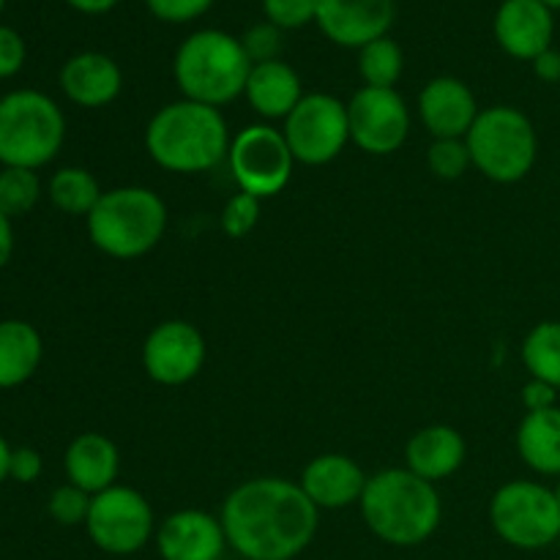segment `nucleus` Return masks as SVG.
I'll return each mask as SVG.
<instances>
[{
    "label": "nucleus",
    "mask_w": 560,
    "mask_h": 560,
    "mask_svg": "<svg viewBox=\"0 0 560 560\" xmlns=\"http://www.w3.org/2000/svg\"><path fill=\"white\" fill-rule=\"evenodd\" d=\"M219 520L230 550L244 560H295L315 539L320 509L299 481L257 476L224 498Z\"/></svg>",
    "instance_id": "nucleus-1"
},
{
    "label": "nucleus",
    "mask_w": 560,
    "mask_h": 560,
    "mask_svg": "<svg viewBox=\"0 0 560 560\" xmlns=\"http://www.w3.org/2000/svg\"><path fill=\"white\" fill-rule=\"evenodd\" d=\"M228 120L222 109L208 104L180 102L164 104L145 126V151L167 173L197 175L228 162Z\"/></svg>",
    "instance_id": "nucleus-2"
},
{
    "label": "nucleus",
    "mask_w": 560,
    "mask_h": 560,
    "mask_svg": "<svg viewBox=\"0 0 560 560\" xmlns=\"http://www.w3.org/2000/svg\"><path fill=\"white\" fill-rule=\"evenodd\" d=\"M366 528L392 547H419L435 536L443 520V503L435 485L408 468L377 470L361 495Z\"/></svg>",
    "instance_id": "nucleus-3"
},
{
    "label": "nucleus",
    "mask_w": 560,
    "mask_h": 560,
    "mask_svg": "<svg viewBox=\"0 0 560 560\" xmlns=\"http://www.w3.org/2000/svg\"><path fill=\"white\" fill-rule=\"evenodd\" d=\"M167 222V202L148 186L107 189L85 219L93 246L113 260L145 257L162 244Z\"/></svg>",
    "instance_id": "nucleus-4"
},
{
    "label": "nucleus",
    "mask_w": 560,
    "mask_h": 560,
    "mask_svg": "<svg viewBox=\"0 0 560 560\" xmlns=\"http://www.w3.org/2000/svg\"><path fill=\"white\" fill-rule=\"evenodd\" d=\"M252 66L241 38L224 31H197L175 52L173 74L184 98L219 109L244 96Z\"/></svg>",
    "instance_id": "nucleus-5"
},
{
    "label": "nucleus",
    "mask_w": 560,
    "mask_h": 560,
    "mask_svg": "<svg viewBox=\"0 0 560 560\" xmlns=\"http://www.w3.org/2000/svg\"><path fill=\"white\" fill-rule=\"evenodd\" d=\"M465 142L474 167L492 184H517L534 170L539 156L534 120L512 104L481 109Z\"/></svg>",
    "instance_id": "nucleus-6"
},
{
    "label": "nucleus",
    "mask_w": 560,
    "mask_h": 560,
    "mask_svg": "<svg viewBox=\"0 0 560 560\" xmlns=\"http://www.w3.org/2000/svg\"><path fill=\"white\" fill-rule=\"evenodd\" d=\"M66 140L63 109L42 91H11L0 98V164L38 170Z\"/></svg>",
    "instance_id": "nucleus-7"
},
{
    "label": "nucleus",
    "mask_w": 560,
    "mask_h": 560,
    "mask_svg": "<svg viewBox=\"0 0 560 560\" xmlns=\"http://www.w3.org/2000/svg\"><path fill=\"white\" fill-rule=\"evenodd\" d=\"M490 525L514 550H545L560 539L556 490L539 481L514 479L498 487L490 501Z\"/></svg>",
    "instance_id": "nucleus-8"
},
{
    "label": "nucleus",
    "mask_w": 560,
    "mask_h": 560,
    "mask_svg": "<svg viewBox=\"0 0 560 560\" xmlns=\"http://www.w3.org/2000/svg\"><path fill=\"white\" fill-rule=\"evenodd\" d=\"M156 514L140 490L113 485L91 501L85 530L93 545L107 556H137L156 536Z\"/></svg>",
    "instance_id": "nucleus-9"
},
{
    "label": "nucleus",
    "mask_w": 560,
    "mask_h": 560,
    "mask_svg": "<svg viewBox=\"0 0 560 560\" xmlns=\"http://www.w3.org/2000/svg\"><path fill=\"white\" fill-rule=\"evenodd\" d=\"M228 164L238 191H246L257 200H268L290 184L295 159L282 129H273L268 124H252L241 129L230 142Z\"/></svg>",
    "instance_id": "nucleus-10"
},
{
    "label": "nucleus",
    "mask_w": 560,
    "mask_h": 560,
    "mask_svg": "<svg viewBox=\"0 0 560 560\" xmlns=\"http://www.w3.org/2000/svg\"><path fill=\"white\" fill-rule=\"evenodd\" d=\"M282 135L295 164H331L350 142L348 104L331 93H304L299 107L284 118Z\"/></svg>",
    "instance_id": "nucleus-11"
},
{
    "label": "nucleus",
    "mask_w": 560,
    "mask_h": 560,
    "mask_svg": "<svg viewBox=\"0 0 560 560\" xmlns=\"http://www.w3.org/2000/svg\"><path fill=\"white\" fill-rule=\"evenodd\" d=\"M350 142L370 156H392L408 142L410 107L397 88H359L348 102Z\"/></svg>",
    "instance_id": "nucleus-12"
},
{
    "label": "nucleus",
    "mask_w": 560,
    "mask_h": 560,
    "mask_svg": "<svg viewBox=\"0 0 560 560\" xmlns=\"http://www.w3.org/2000/svg\"><path fill=\"white\" fill-rule=\"evenodd\" d=\"M206 337L189 320H164L142 342V370L159 386H186L206 364Z\"/></svg>",
    "instance_id": "nucleus-13"
},
{
    "label": "nucleus",
    "mask_w": 560,
    "mask_h": 560,
    "mask_svg": "<svg viewBox=\"0 0 560 560\" xmlns=\"http://www.w3.org/2000/svg\"><path fill=\"white\" fill-rule=\"evenodd\" d=\"M162 560H222L228 534L222 520L202 509H180L156 525L153 536Z\"/></svg>",
    "instance_id": "nucleus-14"
},
{
    "label": "nucleus",
    "mask_w": 560,
    "mask_h": 560,
    "mask_svg": "<svg viewBox=\"0 0 560 560\" xmlns=\"http://www.w3.org/2000/svg\"><path fill=\"white\" fill-rule=\"evenodd\" d=\"M317 27L339 47H366L394 22V0H317Z\"/></svg>",
    "instance_id": "nucleus-15"
},
{
    "label": "nucleus",
    "mask_w": 560,
    "mask_h": 560,
    "mask_svg": "<svg viewBox=\"0 0 560 560\" xmlns=\"http://www.w3.org/2000/svg\"><path fill=\"white\" fill-rule=\"evenodd\" d=\"M479 113L474 91L457 77H435L419 93V120L432 140H465Z\"/></svg>",
    "instance_id": "nucleus-16"
},
{
    "label": "nucleus",
    "mask_w": 560,
    "mask_h": 560,
    "mask_svg": "<svg viewBox=\"0 0 560 560\" xmlns=\"http://www.w3.org/2000/svg\"><path fill=\"white\" fill-rule=\"evenodd\" d=\"M370 476L348 454H320L310 459L301 474V490L320 512H339V509L359 506Z\"/></svg>",
    "instance_id": "nucleus-17"
},
{
    "label": "nucleus",
    "mask_w": 560,
    "mask_h": 560,
    "mask_svg": "<svg viewBox=\"0 0 560 560\" xmlns=\"http://www.w3.org/2000/svg\"><path fill=\"white\" fill-rule=\"evenodd\" d=\"M556 20L541 0H503L495 14V38L506 55L534 63L552 47Z\"/></svg>",
    "instance_id": "nucleus-18"
},
{
    "label": "nucleus",
    "mask_w": 560,
    "mask_h": 560,
    "mask_svg": "<svg viewBox=\"0 0 560 560\" xmlns=\"http://www.w3.org/2000/svg\"><path fill=\"white\" fill-rule=\"evenodd\" d=\"M60 88L77 107L98 109L113 104L124 88L120 66L104 52H80L60 69Z\"/></svg>",
    "instance_id": "nucleus-19"
},
{
    "label": "nucleus",
    "mask_w": 560,
    "mask_h": 560,
    "mask_svg": "<svg viewBox=\"0 0 560 560\" xmlns=\"http://www.w3.org/2000/svg\"><path fill=\"white\" fill-rule=\"evenodd\" d=\"M468 457V446L459 430L448 424H430L413 432L405 446V468L430 485L446 481L457 474Z\"/></svg>",
    "instance_id": "nucleus-20"
},
{
    "label": "nucleus",
    "mask_w": 560,
    "mask_h": 560,
    "mask_svg": "<svg viewBox=\"0 0 560 560\" xmlns=\"http://www.w3.org/2000/svg\"><path fill=\"white\" fill-rule=\"evenodd\" d=\"M63 468L69 485L80 487L88 495H98L118 485L120 452L102 432H82L66 448Z\"/></svg>",
    "instance_id": "nucleus-21"
},
{
    "label": "nucleus",
    "mask_w": 560,
    "mask_h": 560,
    "mask_svg": "<svg viewBox=\"0 0 560 560\" xmlns=\"http://www.w3.org/2000/svg\"><path fill=\"white\" fill-rule=\"evenodd\" d=\"M244 96L260 118L284 120L304 98V85L293 66L284 60H268L252 66Z\"/></svg>",
    "instance_id": "nucleus-22"
},
{
    "label": "nucleus",
    "mask_w": 560,
    "mask_h": 560,
    "mask_svg": "<svg viewBox=\"0 0 560 560\" xmlns=\"http://www.w3.org/2000/svg\"><path fill=\"white\" fill-rule=\"evenodd\" d=\"M44 359L42 334L25 320H0V388L31 381Z\"/></svg>",
    "instance_id": "nucleus-23"
},
{
    "label": "nucleus",
    "mask_w": 560,
    "mask_h": 560,
    "mask_svg": "<svg viewBox=\"0 0 560 560\" xmlns=\"http://www.w3.org/2000/svg\"><path fill=\"white\" fill-rule=\"evenodd\" d=\"M520 459L539 476H560V408L525 413L517 427Z\"/></svg>",
    "instance_id": "nucleus-24"
},
{
    "label": "nucleus",
    "mask_w": 560,
    "mask_h": 560,
    "mask_svg": "<svg viewBox=\"0 0 560 560\" xmlns=\"http://www.w3.org/2000/svg\"><path fill=\"white\" fill-rule=\"evenodd\" d=\"M49 202L69 217H91L96 202L102 200V186L96 175L85 167H60L47 184Z\"/></svg>",
    "instance_id": "nucleus-25"
},
{
    "label": "nucleus",
    "mask_w": 560,
    "mask_h": 560,
    "mask_svg": "<svg viewBox=\"0 0 560 560\" xmlns=\"http://www.w3.org/2000/svg\"><path fill=\"white\" fill-rule=\"evenodd\" d=\"M523 364L534 381L560 392V320L536 323L523 342Z\"/></svg>",
    "instance_id": "nucleus-26"
},
{
    "label": "nucleus",
    "mask_w": 560,
    "mask_h": 560,
    "mask_svg": "<svg viewBox=\"0 0 560 560\" xmlns=\"http://www.w3.org/2000/svg\"><path fill=\"white\" fill-rule=\"evenodd\" d=\"M405 55L394 38L383 36L359 49V74L370 88H394L402 77Z\"/></svg>",
    "instance_id": "nucleus-27"
},
{
    "label": "nucleus",
    "mask_w": 560,
    "mask_h": 560,
    "mask_svg": "<svg viewBox=\"0 0 560 560\" xmlns=\"http://www.w3.org/2000/svg\"><path fill=\"white\" fill-rule=\"evenodd\" d=\"M42 200V178L36 170L3 167L0 170V211L9 219L25 217Z\"/></svg>",
    "instance_id": "nucleus-28"
},
{
    "label": "nucleus",
    "mask_w": 560,
    "mask_h": 560,
    "mask_svg": "<svg viewBox=\"0 0 560 560\" xmlns=\"http://www.w3.org/2000/svg\"><path fill=\"white\" fill-rule=\"evenodd\" d=\"M427 167L435 178L441 180H457L474 167L470 159L468 142L465 140H432L427 148Z\"/></svg>",
    "instance_id": "nucleus-29"
},
{
    "label": "nucleus",
    "mask_w": 560,
    "mask_h": 560,
    "mask_svg": "<svg viewBox=\"0 0 560 560\" xmlns=\"http://www.w3.org/2000/svg\"><path fill=\"white\" fill-rule=\"evenodd\" d=\"M260 202L257 197L246 195V191H235L222 208V217H219V224H222V233L228 238H246L252 230L260 222Z\"/></svg>",
    "instance_id": "nucleus-30"
},
{
    "label": "nucleus",
    "mask_w": 560,
    "mask_h": 560,
    "mask_svg": "<svg viewBox=\"0 0 560 560\" xmlns=\"http://www.w3.org/2000/svg\"><path fill=\"white\" fill-rule=\"evenodd\" d=\"M93 495H88L85 490L74 485H63L49 495L47 512L63 528H74V525H85L88 512H91Z\"/></svg>",
    "instance_id": "nucleus-31"
},
{
    "label": "nucleus",
    "mask_w": 560,
    "mask_h": 560,
    "mask_svg": "<svg viewBox=\"0 0 560 560\" xmlns=\"http://www.w3.org/2000/svg\"><path fill=\"white\" fill-rule=\"evenodd\" d=\"M262 11L279 31H295L317 20V0H262Z\"/></svg>",
    "instance_id": "nucleus-32"
},
{
    "label": "nucleus",
    "mask_w": 560,
    "mask_h": 560,
    "mask_svg": "<svg viewBox=\"0 0 560 560\" xmlns=\"http://www.w3.org/2000/svg\"><path fill=\"white\" fill-rule=\"evenodd\" d=\"M246 55H249L252 63H268V60H279V49H282V31L271 22H260V25H252L249 31L241 38Z\"/></svg>",
    "instance_id": "nucleus-33"
},
{
    "label": "nucleus",
    "mask_w": 560,
    "mask_h": 560,
    "mask_svg": "<svg viewBox=\"0 0 560 560\" xmlns=\"http://www.w3.org/2000/svg\"><path fill=\"white\" fill-rule=\"evenodd\" d=\"M145 5L156 20L184 25V22H191L206 14L213 5V0H145Z\"/></svg>",
    "instance_id": "nucleus-34"
},
{
    "label": "nucleus",
    "mask_w": 560,
    "mask_h": 560,
    "mask_svg": "<svg viewBox=\"0 0 560 560\" xmlns=\"http://www.w3.org/2000/svg\"><path fill=\"white\" fill-rule=\"evenodd\" d=\"M25 63V42L16 31L0 25V80L14 77Z\"/></svg>",
    "instance_id": "nucleus-35"
},
{
    "label": "nucleus",
    "mask_w": 560,
    "mask_h": 560,
    "mask_svg": "<svg viewBox=\"0 0 560 560\" xmlns=\"http://www.w3.org/2000/svg\"><path fill=\"white\" fill-rule=\"evenodd\" d=\"M44 463H42V454L36 448H14L11 452V470H9V479L20 481V485H33V481L42 476Z\"/></svg>",
    "instance_id": "nucleus-36"
},
{
    "label": "nucleus",
    "mask_w": 560,
    "mask_h": 560,
    "mask_svg": "<svg viewBox=\"0 0 560 560\" xmlns=\"http://www.w3.org/2000/svg\"><path fill=\"white\" fill-rule=\"evenodd\" d=\"M520 399H523L525 413H539V410L556 408V405H558V388H552V386H547V383L534 381V377H530V381L523 386V394H520Z\"/></svg>",
    "instance_id": "nucleus-37"
},
{
    "label": "nucleus",
    "mask_w": 560,
    "mask_h": 560,
    "mask_svg": "<svg viewBox=\"0 0 560 560\" xmlns=\"http://www.w3.org/2000/svg\"><path fill=\"white\" fill-rule=\"evenodd\" d=\"M534 71L541 82H560V52L558 49H547L534 60Z\"/></svg>",
    "instance_id": "nucleus-38"
},
{
    "label": "nucleus",
    "mask_w": 560,
    "mask_h": 560,
    "mask_svg": "<svg viewBox=\"0 0 560 560\" xmlns=\"http://www.w3.org/2000/svg\"><path fill=\"white\" fill-rule=\"evenodd\" d=\"M11 255H14V228H11V219L0 211V271L9 266Z\"/></svg>",
    "instance_id": "nucleus-39"
},
{
    "label": "nucleus",
    "mask_w": 560,
    "mask_h": 560,
    "mask_svg": "<svg viewBox=\"0 0 560 560\" xmlns=\"http://www.w3.org/2000/svg\"><path fill=\"white\" fill-rule=\"evenodd\" d=\"M71 9L82 11V14H107L109 9H115L118 0H66Z\"/></svg>",
    "instance_id": "nucleus-40"
},
{
    "label": "nucleus",
    "mask_w": 560,
    "mask_h": 560,
    "mask_svg": "<svg viewBox=\"0 0 560 560\" xmlns=\"http://www.w3.org/2000/svg\"><path fill=\"white\" fill-rule=\"evenodd\" d=\"M11 452H14V448H11L9 443H5V438L0 435V485H3V481L9 479V470H11Z\"/></svg>",
    "instance_id": "nucleus-41"
},
{
    "label": "nucleus",
    "mask_w": 560,
    "mask_h": 560,
    "mask_svg": "<svg viewBox=\"0 0 560 560\" xmlns=\"http://www.w3.org/2000/svg\"><path fill=\"white\" fill-rule=\"evenodd\" d=\"M541 3H545L547 9H560V0H541Z\"/></svg>",
    "instance_id": "nucleus-42"
},
{
    "label": "nucleus",
    "mask_w": 560,
    "mask_h": 560,
    "mask_svg": "<svg viewBox=\"0 0 560 560\" xmlns=\"http://www.w3.org/2000/svg\"><path fill=\"white\" fill-rule=\"evenodd\" d=\"M552 490H556V498H558V503H560V476H558V485L552 487Z\"/></svg>",
    "instance_id": "nucleus-43"
},
{
    "label": "nucleus",
    "mask_w": 560,
    "mask_h": 560,
    "mask_svg": "<svg viewBox=\"0 0 560 560\" xmlns=\"http://www.w3.org/2000/svg\"><path fill=\"white\" fill-rule=\"evenodd\" d=\"M3 5H5V0H0V11H3Z\"/></svg>",
    "instance_id": "nucleus-44"
}]
</instances>
